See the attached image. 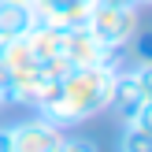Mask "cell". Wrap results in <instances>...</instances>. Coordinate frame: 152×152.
<instances>
[{
	"label": "cell",
	"mask_w": 152,
	"mask_h": 152,
	"mask_svg": "<svg viewBox=\"0 0 152 152\" xmlns=\"http://www.w3.org/2000/svg\"><path fill=\"white\" fill-rule=\"evenodd\" d=\"M130 74H134V86H137V93H141V104L152 100V63H137Z\"/></svg>",
	"instance_id": "obj_11"
},
{
	"label": "cell",
	"mask_w": 152,
	"mask_h": 152,
	"mask_svg": "<svg viewBox=\"0 0 152 152\" xmlns=\"http://www.w3.org/2000/svg\"><path fill=\"white\" fill-rule=\"evenodd\" d=\"M0 71L7 74V82H11V89H15V104H26V108H34L37 89H41L45 82H56V78H45L41 59L30 52L26 37H19V41H0Z\"/></svg>",
	"instance_id": "obj_2"
},
{
	"label": "cell",
	"mask_w": 152,
	"mask_h": 152,
	"mask_svg": "<svg viewBox=\"0 0 152 152\" xmlns=\"http://www.w3.org/2000/svg\"><path fill=\"white\" fill-rule=\"evenodd\" d=\"M137 26H141V19H137L134 7H108V4H96L93 11H89V19H86V30H89L100 45H108L111 52L126 48L130 37L137 34Z\"/></svg>",
	"instance_id": "obj_3"
},
{
	"label": "cell",
	"mask_w": 152,
	"mask_h": 152,
	"mask_svg": "<svg viewBox=\"0 0 152 152\" xmlns=\"http://www.w3.org/2000/svg\"><path fill=\"white\" fill-rule=\"evenodd\" d=\"M37 15L30 4H15V0H0V41H19L34 30Z\"/></svg>",
	"instance_id": "obj_7"
},
{
	"label": "cell",
	"mask_w": 152,
	"mask_h": 152,
	"mask_svg": "<svg viewBox=\"0 0 152 152\" xmlns=\"http://www.w3.org/2000/svg\"><path fill=\"white\" fill-rule=\"evenodd\" d=\"M115 78L119 67L115 63H100V67H71V71L59 78V93L52 96V104L37 115H45L48 123L63 126H78L86 119L100 115L111 108V96H115Z\"/></svg>",
	"instance_id": "obj_1"
},
{
	"label": "cell",
	"mask_w": 152,
	"mask_h": 152,
	"mask_svg": "<svg viewBox=\"0 0 152 152\" xmlns=\"http://www.w3.org/2000/svg\"><path fill=\"white\" fill-rule=\"evenodd\" d=\"M126 123H134V126H141V130H148V134H152V100L137 104V111H134Z\"/></svg>",
	"instance_id": "obj_12"
},
{
	"label": "cell",
	"mask_w": 152,
	"mask_h": 152,
	"mask_svg": "<svg viewBox=\"0 0 152 152\" xmlns=\"http://www.w3.org/2000/svg\"><path fill=\"white\" fill-rule=\"evenodd\" d=\"M96 4H108V7H134V11H137L141 0H96Z\"/></svg>",
	"instance_id": "obj_15"
},
{
	"label": "cell",
	"mask_w": 152,
	"mask_h": 152,
	"mask_svg": "<svg viewBox=\"0 0 152 152\" xmlns=\"http://www.w3.org/2000/svg\"><path fill=\"white\" fill-rule=\"evenodd\" d=\"M96 7V0H34V15L37 22H48V26H86L89 11Z\"/></svg>",
	"instance_id": "obj_6"
},
{
	"label": "cell",
	"mask_w": 152,
	"mask_h": 152,
	"mask_svg": "<svg viewBox=\"0 0 152 152\" xmlns=\"http://www.w3.org/2000/svg\"><path fill=\"white\" fill-rule=\"evenodd\" d=\"M11 130V145L15 152H56L59 141H63V130L56 123H48L45 115H34V119H22V123L7 126Z\"/></svg>",
	"instance_id": "obj_4"
},
{
	"label": "cell",
	"mask_w": 152,
	"mask_h": 152,
	"mask_svg": "<svg viewBox=\"0 0 152 152\" xmlns=\"http://www.w3.org/2000/svg\"><path fill=\"white\" fill-rule=\"evenodd\" d=\"M141 4H152V0H141Z\"/></svg>",
	"instance_id": "obj_18"
},
{
	"label": "cell",
	"mask_w": 152,
	"mask_h": 152,
	"mask_svg": "<svg viewBox=\"0 0 152 152\" xmlns=\"http://www.w3.org/2000/svg\"><path fill=\"white\" fill-rule=\"evenodd\" d=\"M63 56L71 67H100V63H115V52L108 45H100L86 26H71L67 30V45Z\"/></svg>",
	"instance_id": "obj_5"
},
{
	"label": "cell",
	"mask_w": 152,
	"mask_h": 152,
	"mask_svg": "<svg viewBox=\"0 0 152 152\" xmlns=\"http://www.w3.org/2000/svg\"><path fill=\"white\" fill-rule=\"evenodd\" d=\"M130 56L134 63H152V26H137V34L130 37Z\"/></svg>",
	"instance_id": "obj_10"
},
{
	"label": "cell",
	"mask_w": 152,
	"mask_h": 152,
	"mask_svg": "<svg viewBox=\"0 0 152 152\" xmlns=\"http://www.w3.org/2000/svg\"><path fill=\"white\" fill-rule=\"evenodd\" d=\"M119 152H152V134L134 126V123H126L123 137H119Z\"/></svg>",
	"instance_id": "obj_9"
},
{
	"label": "cell",
	"mask_w": 152,
	"mask_h": 152,
	"mask_svg": "<svg viewBox=\"0 0 152 152\" xmlns=\"http://www.w3.org/2000/svg\"><path fill=\"white\" fill-rule=\"evenodd\" d=\"M26 45L37 59H56L63 56V45H67V30L63 26H48V22H34V30L26 34Z\"/></svg>",
	"instance_id": "obj_8"
},
{
	"label": "cell",
	"mask_w": 152,
	"mask_h": 152,
	"mask_svg": "<svg viewBox=\"0 0 152 152\" xmlns=\"http://www.w3.org/2000/svg\"><path fill=\"white\" fill-rule=\"evenodd\" d=\"M56 152H96V145L89 137H63Z\"/></svg>",
	"instance_id": "obj_13"
},
{
	"label": "cell",
	"mask_w": 152,
	"mask_h": 152,
	"mask_svg": "<svg viewBox=\"0 0 152 152\" xmlns=\"http://www.w3.org/2000/svg\"><path fill=\"white\" fill-rule=\"evenodd\" d=\"M4 104H15V89H11V82H7V74L0 71V108Z\"/></svg>",
	"instance_id": "obj_14"
},
{
	"label": "cell",
	"mask_w": 152,
	"mask_h": 152,
	"mask_svg": "<svg viewBox=\"0 0 152 152\" xmlns=\"http://www.w3.org/2000/svg\"><path fill=\"white\" fill-rule=\"evenodd\" d=\"M0 152H15V145H11V130H0Z\"/></svg>",
	"instance_id": "obj_16"
},
{
	"label": "cell",
	"mask_w": 152,
	"mask_h": 152,
	"mask_svg": "<svg viewBox=\"0 0 152 152\" xmlns=\"http://www.w3.org/2000/svg\"><path fill=\"white\" fill-rule=\"evenodd\" d=\"M15 4H30V7H34V0H15Z\"/></svg>",
	"instance_id": "obj_17"
}]
</instances>
